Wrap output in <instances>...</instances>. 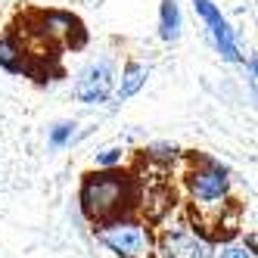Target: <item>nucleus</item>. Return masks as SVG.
<instances>
[{
	"mask_svg": "<svg viewBox=\"0 0 258 258\" xmlns=\"http://www.w3.org/2000/svg\"><path fill=\"white\" fill-rule=\"evenodd\" d=\"M124 162V150L121 146H109V150L97 153V168H118Z\"/></svg>",
	"mask_w": 258,
	"mask_h": 258,
	"instance_id": "obj_12",
	"label": "nucleus"
},
{
	"mask_svg": "<svg viewBox=\"0 0 258 258\" xmlns=\"http://www.w3.org/2000/svg\"><path fill=\"white\" fill-rule=\"evenodd\" d=\"M137 199H140L137 177L131 171H121V168L87 171L81 177V187H78L81 215L90 224H103V221H112L124 212H134Z\"/></svg>",
	"mask_w": 258,
	"mask_h": 258,
	"instance_id": "obj_2",
	"label": "nucleus"
},
{
	"mask_svg": "<svg viewBox=\"0 0 258 258\" xmlns=\"http://www.w3.org/2000/svg\"><path fill=\"white\" fill-rule=\"evenodd\" d=\"M218 258H255V252L243 243V246H239V243H224V246H221V252H218Z\"/></svg>",
	"mask_w": 258,
	"mask_h": 258,
	"instance_id": "obj_13",
	"label": "nucleus"
},
{
	"mask_svg": "<svg viewBox=\"0 0 258 258\" xmlns=\"http://www.w3.org/2000/svg\"><path fill=\"white\" fill-rule=\"evenodd\" d=\"M0 66L13 75H25L34 81H50V66L38 56H31L25 44L16 34H0Z\"/></svg>",
	"mask_w": 258,
	"mask_h": 258,
	"instance_id": "obj_8",
	"label": "nucleus"
},
{
	"mask_svg": "<svg viewBox=\"0 0 258 258\" xmlns=\"http://www.w3.org/2000/svg\"><path fill=\"white\" fill-rule=\"evenodd\" d=\"M112 90H115V62L109 56H100L81 72L75 84V97L87 106H100L112 97Z\"/></svg>",
	"mask_w": 258,
	"mask_h": 258,
	"instance_id": "obj_6",
	"label": "nucleus"
},
{
	"mask_svg": "<svg viewBox=\"0 0 258 258\" xmlns=\"http://www.w3.org/2000/svg\"><path fill=\"white\" fill-rule=\"evenodd\" d=\"M75 121H59L56 127H50V146H53V150H62V146L66 143H72V140H75Z\"/></svg>",
	"mask_w": 258,
	"mask_h": 258,
	"instance_id": "obj_11",
	"label": "nucleus"
},
{
	"mask_svg": "<svg viewBox=\"0 0 258 258\" xmlns=\"http://www.w3.org/2000/svg\"><path fill=\"white\" fill-rule=\"evenodd\" d=\"M146 78H150V69H146L143 62H137V59H127L124 69H121V81H118V87L112 90V94L118 100H131L134 94H140V87L146 84Z\"/></svg>",
	"mask_w": 258,
	"mask_h": 258,
	"instance_id": "obj_9",
	"label": "nucleus"
},
{
	"mask_svg": "<svg viewBox=\"0 0 258 258\" xmlns=\"http://www.w3.org/2000/svg\"><path fill=\"white\" fill-rule=\"evenodd\" d=\"M193 7H196V13H199V19L206 22L209 38H212L215 50L221 53V59H227V62H243V50H239L236 34H233L230 22L221 16V10L212 4V0H193Z\"/></svg>",
	"mask_w": 258,
	"mask_h": 258,
	"instance_id": "obj_7",
	"label": "nucleus"
},
{
	"mask_svg": "<svg viewBox=\"0 0 258 258\" xmlns=\"http://www.w3.org/2000/svg\"><path fill=\"white\" fill-rule=\"evenodd\" d=\"M215 239H209L190 218H165L156 236V258H212Z\"/></svg>",
	"mask_w": 258,
	"mask_h": 258,
	"instance_id": "obj_5",
	"label": "nucleus"
},
{
	"mask_svg": "<svg viewBox=\"0 0 258 258\" xmlns=\"http://www.w3.org/2000/svg\"><path fill=\"white\" fill-rule=\"evenodd\" d=\"M16 38L25 44V50L38 59L56 56V50L69 47H84L87 34L78 16L62 13V10H25L16 19Z\"/></svg>",
	"mask_w": 258,
	"mask_h": 258,
	"instance_id": "obj_3",
	"label": "nucleus"
},
{
	"mask_svg": "<svg viewBox=\"0 0 258 258\" xmlns=\"http://www.w3.org/2000/svg\"><path fill=\"white\" fill-rule=\"evenodd\" d=\"M97 239L115 258H156V233L150 227V218H140L134 212L97 224Z\"/></svg>",
	"mask_w": 258,
	"mask_h": 258,
	"instance_id": "obj_4",
	"label": "nucleus"
},
{
	"mask_svg": "<svg viewBox=\"0 0 258 258\" xmlns=\"http://www.w3.org/2000/svg\"><path fill=\"white\" fill-rule=\"evenodd\" d=\"M180 25H183L180 7L174 4V0H162V4H159V38L174 44L180 38Z\"/></svg>",
	"mask_w": 258,
	"mask_h": 258,
	"instance_id": "obj_10",
	"label": "nucleus"
},
{
	"mask_svg": "<svg viewBox=\"0 0 258 258\" xmlns=\"http://www.w3.org/2000/svg\"><path fill=\"white\" fill-rule=\"evenodd\" d=\"M183 190H187L193 224L209 239L227 236L236 202H233L230 171L224 165H218L215 159H206V156H193L187 171H183Z\"/></svg>",
	"mask_w": 258,
	"mask_h": 258,
	"instance_id": "obj_1",
	"label": "nucleus"
}]
</instances>
